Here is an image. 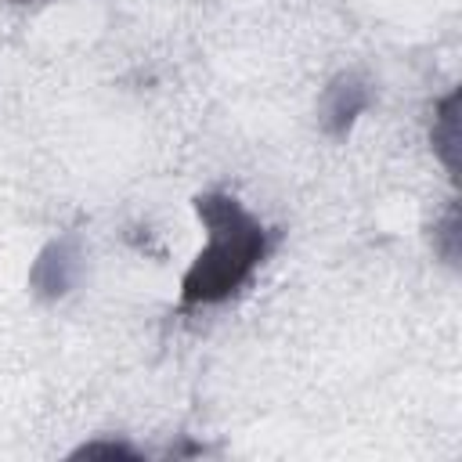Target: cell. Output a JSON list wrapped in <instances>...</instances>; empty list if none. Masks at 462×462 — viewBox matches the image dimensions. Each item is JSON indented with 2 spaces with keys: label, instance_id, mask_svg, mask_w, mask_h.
I'll list each match as a JSON object with an SVG mask.
<instances>
[{
  "label": "cell",
  "instance_id": "1",
  "mask_svg": "<svg viewBox=\"0 0 462 462\" xmlns=\"http://www.w3.org/2000/svg\"><path fill=\"white\" fill-rule=\"evenodd\" d=\"M195 213L206 227V245L180 282V303L209 307L235 296L253 278V271L267 256V231L238 199L224 191L199 195Z\"/></svg>",
  "mask_w": 462,
  "mask_h": 462
},
{
  "label": "cell",
  "instance_id": "2",
  "mask_svg": "<svg viewBox=\"0 0 462 462\" xmlns=\"http://www.w3.org/2000/svg\"><path fill=\"white\" fill-rule=\"evenodd\" d=\"M76 271H79V245H76V238H58V242H51L36 256L29 282H32V289L40 296H61V292L72 289Z\"/></svg>",
  "mask_w": 462,
  "mask_h": 462
},
{
  "label": "cell",
  "instance_id": "3",
  "mask_svg": "<svg viewBox=\"0 0 462 462\" xmlns=\"http://www.w3.org/2000/svg\"><path fill=\"white\" fill-rule=\"evenodd\" d=\"M368 105V90L354 79V76H343L328 87L325 101H321V112H325V126L332 134H346L350 123L357 119V112Z\"/></svg>",
  "mask_w": 462,
  "mask_h": 462
},
{
  "label": "cell",
  "instance_id": "4",
  "mask_svg": "<svg viewBox=\"0 0 462 462\" xmlns=\"http://www.w3.org/2000/svg\"><path fill=\"white\" fill-rule=\"evenodd\" d=\"M433 152L451 173L458 170V90H451L433 116Z\"/></svg>",
  "mask_w": 462,
  "mask_h": 462
},
{
  "label": "cell",
  "instance_id": "5",
  "mask_svg": "<svg viewBox=\"0 0 462 462\" xmlns=\"http://www.w3.org/2000/svg\"><path fill=\"white\" fill-rule=\"evenodd\" d=\"M76 455H130V458H134V451L123 448V444H87V448H79Z\"/></svg>",
  "mask_w": 462,
  "mask_h": 462
}]
</instances>
